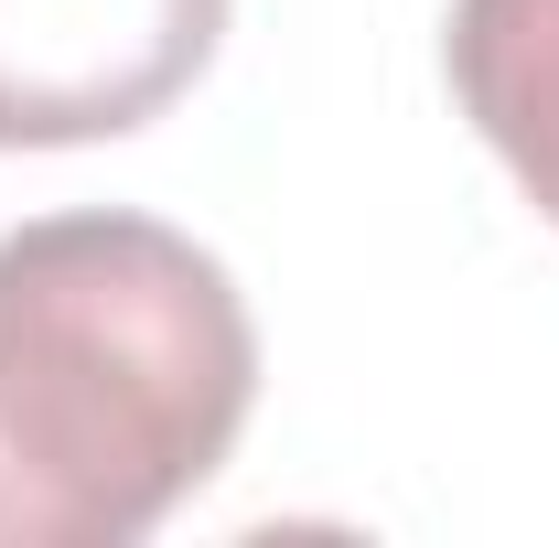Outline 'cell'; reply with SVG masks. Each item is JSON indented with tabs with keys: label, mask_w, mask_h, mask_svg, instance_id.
Masks as SVG:
<instances>
[{
	"label": "cell",
	"mask_w": 559,
	"mask_h": 548,
	"mask_svg": "<svg viewBox=\"0 0 559 548\" xmlns=\"http://www.w3.org/2000/svg\"><path fill=\"white\" fill-rule=\"evenodd\" d=\"M441 75L516 194L559 226V0H452Z\"/></svg>",
	"instance_id": "3957f363"
},
{
	"label": "cell",
	"mask_w": 559,
	"mask_h": 548,
	"mask_svg": "<svg viewBox=\"0 0 559 548\" xmlns=\"http://www.w3.org/2000/svg\"><path fill=\"white\" fill-rule=\"evenodd\" d=\"M237 0H0V151L151 130L226 44Z\"/></svg>",
	"instance_id": "7a4b0ae2"
},
{
	"label": "cell",
	"mask_w": 559,
	"mask_h": 548,
	"mask_svg": "<svg viewBox=\"0 0 559 548\" xmlns=\"http://www.w3.org/2000/svg\"><path fill=\"white\" fill-rule=\"evenodd\" d=\"M259 323L215 248L130 205L0 237V548H130L226 474Z\"/></svg>",
	"instance_id": "6da1fadb"
}]
</instances>
